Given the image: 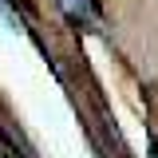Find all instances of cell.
Segmentation results:
<instances>
[{
    "label": "cell",
    "instance_id": "cell-1",
    "mask_svg": "<svg viewBox=\"0 0 158 158\" xmlns=\"http://www.w3.org/2000/svg\"><path fill=\"white\" fill-rule=\"evenodd\" d=\"M79 4H83V12H87V16H99V0H79Z\"/></svg>",
    "mask_w": 158,
    "mask_h": 158
}]
</instances>
